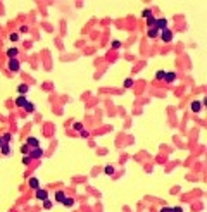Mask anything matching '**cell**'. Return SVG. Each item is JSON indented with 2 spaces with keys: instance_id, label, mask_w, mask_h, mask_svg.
Listing matches in <instances>:
<instances>
[{
  "instance_id": "obj_15",
  "label": "cell",
  "mask_w": 207,
  "mask_h": 212,
  "mask_svg": "<svg viewBox=\"0 0 207 212\" xmlns=\"http://www.w3.org/2000/svg\"><path fill=\"white\" fill-rule=\"evenodd\" d=\"M64 198H66V193H64V192H57V193H55V202L62 204V202H64Z\"/></svg>"
},
{
  "instance_id": "obj_11",
  "label": "cell",
  "mask_w": 207,
  "mask_h": 212,
  "mask_svg": "<svg viewBox=\"0 0 207 212\" xmlns=\"http://www.w3.org/2000/svg\"><path fill=\"white\" fill-rule=\"evenodd\" d=\"M159 29H155V28H149V31H147V35H149V38H157L159 36Z\"/></svg>"
},
{
  "instance_id": "obj_17",
  "label": "cell",
  "mask_w": 207,
  "mask_h": 212,
  "mask_svg": "<svg viewBox=\"0 0 207 212\" xmlns=\"http://www.w3.org/2000/svg\"><path fill=\"white\" fill-rule=\"evenodd\" d=\"M142 16H143L145 19H149V17H152V10H150V9H143V12H142Z\"/></svg>"
},
{
  "instance_id": "obj_26",
  "label": "cell",
  "mask_w": 207,
  "mask_h": 212,
  "mask_svg": "<svg viewBox=\"0 0 207 212\" xmlns=\"http://www.w3.org/2000/svg\"><path fill=\"white\" fill-rule=\"evenodd\" d=\"M29 150H31V148H29L28 145H22V147H21V152H22L24 155H26V154H29Z\"/></svg>"
},
{
  "instance_id": "obj_8",
  "label": "cell",
  "mask_w": 207,
  "mask_h": 212,
  "mask_svg": "<svg viewBox=\"0 0 207 212\" xmlns=\"http://www.w3.org/2000/svg\"><path fill=\"white\" fill-rule=\"evenodd\" d=\"M164 79H166V81H169V83L176 81V72H173V71H166V76H164Z\"/></svg>"
},
{
  "instance_id": "obj_7",
  "label": "cell",
  "mask_w": 207,
  "mask_h": 212,
  "mask_svg": "<svg viewBox=\"0 0 207 212\" xmlns=\"http://www.w3.org/2000/svg\"><path fill=\"white\" fill-rule=\"evenodd\" d=\"M28 104V98L24 97V95H19L17 98H16V105L17 107H21V109H24V105Z\"/></svg>"
},
{
  "instance_id": "obj_9",
  "label": "cell",
  "mask_w": 207,
  "mask_h": 212,
  "mask_svg": "<svg viewBox=\"0 0 207 212\" xmlns=\"http://www.w3.org/2000/svg\"><path fill=\"white\" fill-rule=\"evenodd\" d=\"M202 102H199V100H195V102H192V112H200L202 110Z\"/></svg>"
},
{
  "instance_id": "obj_31",
  "label": "cell",
  "mask_w": 207,
  "mask_h": 212,
  "mask_svg": "<svg viewBox=\"0 0 207 212\" xmlns=\"http://www.w3.org/2000/svg\"><path fill=\"white\" fill-rule=\"evenodd\" d=\"M28 31H29L28 26H21V33H28Z\"/></svg>"
},
{
  "instance_id": "obj_21",
  "label": "cell",
  "mask_w": 207,
  "mask_h": 212,
  "mask_svg": "<svg viewBox=\"0 0 207 212\" xmlns=\"http://www.w3.org/2000/svg\"><path fill=\"white\" fill-rule=\"evenodd\" d=\"M131 86H133V79H131V78L124 79V88H131Z\"/></svg>"
},
{
  "instance_id": "obj_14",
  "label": "cell",
  "mask_w": 207,
  "mask_h": 212,
  "mask_svg": "<svg viewBox=\"0 0 207 212\" xmlns=\"http://www.w3.org/2000/svg\"><path fill=\"white\" fill-rule=\"evenodd\" d=\"M0 148H2V154H3V155H10V152H12V150H10V145H9V143H3V145H2Z\"/></svg>"
},
{
  "instance_id": "obj_13",
  "label": "cell",
  "mask_w": 207,
  "mask_h": 212,
  "mask_svg": "<svg viewBox=\"0 0 207 212\" xmlns=\"http://www.w3.org/2000/svg\"><path fill=\"white\" fill-rule=\"evenodd\" d=\"M28 90H29V86H28V85H22V83H21V85L17 86L19 95H26V93H28Z\"/></svg>"
},
{
  "instance_id": "obj_3",
  "label": "cell",
  "mask_w": 207,
  "mask_h": 212,
  "mask_svg": "<svg viewBox=\"0 0 207 212\" xmlns=\"http://www.w3.org/2000/svg\"><path fill=\"white\" fill-rule=\"evenodd\" d=\"M154 28H155V29H159V31L166 29V28H168V19H164V17H161V19H155V24H154Z\"/></svg>"
},
{
  "instance_id": "obj_32",
  "label": "cell",
  "mask_w": 207,
  "mask_h": 212,
  "mask_svg": "<svg viewBox=\"0 0 207 212\" xmlns=\"http://www.w3.org/2000/svg\"><path fill=\"white\" fill-rule=\"evenodd\" d=\"M161 212H171V207H162Z\"/></svg>"
},
{
  "instance_id": "obj_1",
  "label": "cell",
  "mask_w": 207,
  "mask_h": 212,
  "mask_svg": "<svg viewBox=\"0 0 207 212\" xmlns=\"http://www.w3.org/2000/svg\"><path fill=\"white\" fill-rule=\"evenodd\" d=\"M161 40H162L164 43H169V41L173 40V31H171L169 28L162 29V31H161Z\"/></svg>"
},
{
  "instance_id": "obj_24",
  "label": "cell",
  "mask_w": 207,
  "mask_h": 212,
  "mask_svg": "<svg viewBox=\"0 0 207 212\" xmlns=\"http://www.w3.org/2000/svg\"><path fill=\"white\" fill-rule=\"evenodd\" d=\"M43 209H52V200H43Z\"/></svg>"
},
{
  "instance_id": "obj_29",
  "label": "cell",
  "mask_w": 207,
  "mask_h": 212,
  "mask_svg": "<svg viewBox=\"0 0 207 212\" xmlns=\"http://www.w3.org/2000/svg\"><path fill=\"white\" fill-rule=\"evenodd\" d=\"M119 47H121V41L119 40H114L112 41V48H119Z\"/></svg>"
},
{
  "instance_id": "obj_16",
  "label": "cell",
  "mask_w": 207,
  "mask_h": 212,
  "mask_svg": "<svg viewBox=\"0 0 207 212\" xmlns=\"http://www.w3.org/2000/svg\"><path fill=\"white\" fill-rule=\"evenodd\" d=\"M73 204H74V200H73V198H67V197H66V198H64V202H62V205H64V207H71Z\"/></svg>"
},
{
  "instance_id": "obj_20",
  "label": "cell",
  "mask_w": 207,
  "mask_h": 212,
  "mask_svg": "<svg viewBox=\"0 0 207 212\" xmlns=\"http://www.w3.org/2000/svg\"><path fill=\"white\" fill-rule=\"evenodd\" d=\"M164 76H166V71H157L155 72V78L157 79H164Z\"/></svg>"
},
{
  "instance_id": "obj_19",
  "label": "cell",
  "mask_w": 207,
  "mask_h": 212,
  "mask_svg": "<svg viewBox=\"0 0 207 212\" xmlns=\"http://www.w3.org/2000/svg\"><path fill=\"white\" fill-rule=\"evenodd\" d=\"M155 19H157V17H154V16L147 19V24H149V28H154V24H155Z\"/></svg>"
},
{
  "instance_id": "obj_23",
  "label": "cell",
  "mask_w": 207,
  "mask_h": 212,
  "mask_svg": "<svg viewBox=\"0 0 207 212\" xmlns=\"http://www.w3.org/2000/svg\"><path fill=\"white\" fill-rule=\"evenodd\" d=\"M10 138H12V135H10V133H5V135L2 136V140H3V143H9V142H10Z\"/></svg>"
},
{
  "instance_id": "obj_4",
  "label": "cell",
  "mask_w": 207,
  "mask_h": 212,
  "mask_svg": "<svg viewBox=\"0 0 207 212\" xmlns=\"http://www.w3.org/2000/svg\"><path fill=\"white\" fill-rule=\"evenodd\" d=\"M19 67H21V64H19V60H17V59H9V71L17 72V71H19Z\"/></svg>"
},
{
  "instance_id": "obj_10",
  "label": "cell",
  "mask_w": 207,
  "mask_h": 212,
  "mask_svg": "<svg viewBox=\"0 0 207 212\" xmlns=\"http://www.w3.org/2000/svg\"><path fill=\"white\" fill-rule=\"evenodd\" d=\"M29 186H31L33 190H38V188H40V179H38V178H35V176H33V178H29Z\"/></svg>"
},
{
  "instance_id": "obj_22",
  "label": "cell",
  "mask_w": 207,
  "mask_h": 212,
  "mask_svg": "<svg viewBox=\"0 0 207 212\" xmlns=\"http://www.w3.org/2000/svg\"><path fill=\"white\" fill-rule=\"evenodd\" d=\"M73 128H74L76 131H79V133L83 131V124H81V123H74V124H73Z\"/></svg>"
},
{
  "instance_id": "obj_6",
  "label": "cell",
  "mask_w": 207,
  "mask_h": 212,
  "mask_svg": "<svg viewBox=\"0 0 207 212\" xmlns=\"http://www.w3.org/2000/svg\"><path fill=\"white\" fill-rule=\"evenodd\" d=\"M26 145H28L29 148H36V147L40 145V142H38V138H35V136H29V138L26 140Z\"/></svg>"
},
{
  "instance_id": "obj_33",
  "label": "cell",
  "mask_w": 207,
  "mask_h": 212,
  "mask_svg": "<svg viewBox=\"0 0 207 212\" xmlns=\"http://www.w3.org/2000/svg\"><path fill=\"white\" fill-rule=\"evenodd\" d=\"M81 136H83V138H86V136H88V131H85V129H83V131H81Z\"/></svg>"
},
{
  "instance_id": "obj_18",
  "label": "cell",
  "mask_w": 207,
  "mask_h": 212,
  "mask_svg": "<svg viewBox=\"0 0 207 212\" xmlns=\"http://www.w3.org/2000/svg\"><path fill=\"white\" fill-rule=\"evenodd\" d=\"M24 110H26V112H33V110H35V105H33L31 102H28V104L24 105Z\"/></svg>"
},
{
  "instance_id": "obj_34",
  "label": "cell",
  "mask_w": 207,
  "mask_h": 212,
  "mask_svg": "<svg viewBox=\"0 0 207 212\" xmlns=\"http://www.w3.org/2000/svg\"><path fill=\"white\" fill-rule=\"evenodd\" d=\"M2 145H3V140H2V136H0V147H2Z\"/></svg>"
},
{
  "instance_id": "obj_12",
  "label": "cell",
  "mask_w": 207,
  "mask_h": 212,
  "mask_svg": "<svg viewBox=\"0 0 207 212\" xmlns=\"http://www.w3.org/2000/svg\"><path fill=\"white\" fill-rule=\"evenodd\" d=\"M17 54H19L17 48H9V50H7V57H9V59H16Z\"/></svg>"
},
{
  "instance_id": "obj_30",
  "label": "cell",
  "mask_w": 207,
  "mask_h": 212,
  "mask_svg": "<svg viewBox=\"0 0 207 212\" xmlns=\"http://www.w3.org/2000/svg\"><path fill=\"white\" fill-rule=\"evenodd\" d=\"M171 212H183V207H171Z\"/></svg>"
},
{
  "instance_id": "obj_28",
  "label": "cell",
  "mask_w": 207,
  "mask_h": 212,
  "mask_svg": "<svg viewBox=\"0 0 207 212\" xmlns=\"http://www.w3.org/2000/svg\"><path fill=\"white\" fill-rule=\"evenodd\" d=\"M17 40H19V35L17 33H12L10 35V41H17Z\"/></svg>"
},
{
  "instance_id": "obj_27",
  "label": "cell",
  "mask_w": 207,
  "mask_h": 212,
  "mask_svg": "<svg viewBox=\"0 0 207 212\" xmlns=\"http://www.w3.org/2000/svg\"><path fill=\"white\" fill-rule=\"evenodd\" d=\"M29 162H31V159H29V155H24V157H22V164H24V166H28Z\"/></svg>"
},
{
  "instance_id": "obj_25",
  "label": "cell",
  "mask_w": 207,
  "mask_h": 212,
  "mask_svg": "<svg viewBox=\"0 0 207 212\" xmlns=\"http://www.w3.org/2000/svg\"><path fill=\"white\" fill-rule=\"evenodd\" d=\"M105 173H107L109 176H112V174H114V166H107V167H105Z\"/></svg>"
},
{
  "instance_id": "obj_2",
  "label": "cell",
  "mask_w": 207,
  "mask_h": 212,
  "mask_svg": "<svg viewBox=\"0 0 207 212\" xmlns=\"http://www.w3.org/2000/svg\"><path fill=\"white\" fill-rule=\"evenodd\" d=\"M28 155H29V159H31V161H35V159H41V157H43V150H41L40 147H36V148H31Z\"/></svg>"
},
{
  "instance_id": "obj_5",
  "label": "cell",
  "mask_w": 207,
  "mask_h": 212,
  "mask_svg": "<svg viewBox=\"0 0 207 212\" xmlns=\"http://www.w3.org/2000/svg\"><path fill=\"white\" fill-rule=\"evenodd\" d=\"M35 192H36V198H38V200H47V198H48V192H47V190L38 188V190H35Z\"/></svg>"
}]
</instances>
